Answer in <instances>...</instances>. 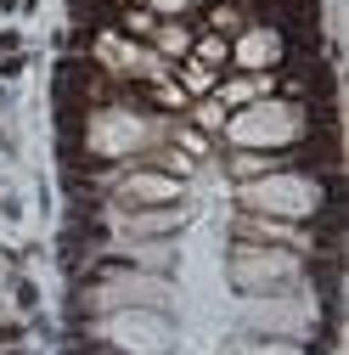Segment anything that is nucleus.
Wrapping results in <instances>:
<instances>
[{
	"mask_svg": "<svg viewBox=\"0 0 349 355\" xmlns=\"http://www.w3.org/2000/svg\"><path fill=\"white\" fill-rule=\"evenodd\" d=\"M163 130H169V119H158V113H147V107H129L124 91H118V102L91 107V113L73 119L68 164H73V169H79V164H136L147 147L163 141Z\"/></svg>",
	"mask_w": 349,
	"mask_h": 355,
	"instance_id": "1",
	"label": "nucleus"
},
{
	"mask_svg": "<svg viewBox=\"0 0 349 355\" xmlns=\"http://www.w3.org/2000/svg\"><path fill=\"white\" fill-rule=\"evenodd\" d=\"M107 310H174V282L118 259H91L73 277V316H107Z\"/></svg>",
	"mask_w": 349,
	"mask_h": 355,
	"instance_id": "2",
	"label": "nucleus"
},
{
	"mask_svg": "<svg viewBox=\"0 0 349 355\" xmlns=\"http://www.w3.org/2000/svg\"><path fill=\"white\" fill-rule=\"evenodd\" d=\"M231 209L248 214H276V220H321L338 209V187L316 181L304 169H276V175H259V181H237L231 187Z\"/></svg>",
	"mask_w": 349,
	"mask_h": 355,
	"instance_id": "3",
	"label": "nucleus"
},
{
	"mask_svg": "<svg viewBox=\"0 0 349 355\" xmlns=\"http://www.w3.org/2000/svg\"><path fill=\"white\" fill-rule=\"evenodd\" d=\"M316 136L310 124V102H282V96H265L253 107H237L220 130L226 147H242V153H293Z\"/></svg>",
	"mask_w": 349,
	"mask_h": 355,
	"instance_id": "4",
	"label": "nucleus"
},
{
	"mask_svg": "<svg viewBox=\"0 0 349 355\" xmlns=\"http://www.w3.org/2000/svg\"><path fill=\"white\" fill-rule=\"evenodd\" d=\"M73 226L107 237V243H141V237H181L192 226V203H163V209H129V203H73Z\"/></svg>",
	"mask_w": 349,
	"mask_h": 355,
	"instance_id": "5",
	"label": "nucleus"
},
{
	"mask_svg": "<svg viewBox=\"0 0 349 355\" xmlns=\"http://www.w3.org/2000/svg\"><path fill=\"white\" fill-rule=\"evenodd\" d=\"M73 338L102 344L113 355H169L174 322H169V310H107V316H79Z\"/></svg>",
	"mask_w": 349,
	"mask_h": 355,
	"instance_id": "6",
	"label": "nucleus"
},
{
	"mask_svg": "<svg viewBox=\"0 0 349 355\" xmlns=\"http://www.w3.org/2000/svg\"><path fill=\"white\" fill-rule=\"evenodd\" d=\"M310 271V259L293 254V248H276V243H231L226 237V282L242 293V299H259V293H293Z\"/></svg>",
	"mask_w": 349,
	"mask_h": 355,
	"instance_id": "7",
	"label": "nucleus"
},
{
	"mask_svg": "<svg viewBox=\"0 0 349 355\" xmlns=\"http://www.w3.org/2000/svg\"><path fill=\"white\" fill-rule=\"evenodd\" d=\"M293 40L282 23H248L242 34H231V68L237 73H282L293 62Z\"/></svg>",
	"mask_w": 349,
	"mask_h": 355,
	"instance_id": "8",
	"label": "nucleus"
},
{
	"mask_svg": "<svg viewBox=\"0 0 349 355\" xmlns=\"http://www.w3.org/2000/svg\"><path fill=\"white\" fill-rule=\"evenodd\" d=\"M79 57L91 62V68H102L107 79H141V68H147V46H136V40H124L113 23H102V28H91L84 34V46H79Z\"/></svg>",
	"mask_w": 349,
	"mask_h": 355,
	"instance_id": "9",
	"label": "nucleus"
},
{
	"mask_svg": "<svg viewBox=\"0 0 349 355\" xmlns=\"http://www.w3.org/2000/svg\"><path fill=\"white\" fill-rule=\"evenodd\" d=\"M265 96H276V73H220V85H214V102H220L226 113H237V107H253V102H265Z\"/></svg>",
	"mask_w": 349,
	"mask_h": 355,
	"instance_id": "10",
	"label": "nucleus"
},
{
	"mask_svg": "<svg viewBox=\"0 0 349 355\" xmlns=\"http://www.w3.org/2000/svg\"><path fill=\"white\" fill-rule=\"evenodd\" d=\"M276 169H293V153H242V147H226L231 187L237 181H259V175H276Z\"/></svg>",
	"mask_w": 349,
	"mask_h": 355,
	"instance_id": "11",
	"label": "nucleus"
},
{
	"mask_svg": "<svg viewBox=\"0 0 349 355\" xmlns=\"http://www.w3.org/2000/svg\"><path fill=\"white\" fill-rule=\"evenodd\" d=\"M192 40H197V23H158L147 51H158L163 62H186L192 57Z\"/></svg>",
	"mask_w": 349,
	"mask_h": 355,
	"instance_id": "12",
	"label": "nucleus"
},
{
	"mask_svg": "<svg viewBox=\"0 0 349 355\" xmlns=\"http://www.w3.org/2000/svg\"><path fill=\"white\" fill-rule=\"evenodd\" d=\"M197 28L226 34V40H231V34H242V28H248V12L237 6V0H208V6L197 12Z\"/></svg>",
	"mask_w": 349,
	"mask_h": 355,
	"instance_id": "13",
	"label": "nucleus"
},
{
	"mask_svg": "<svg viewBox=\"0 0 349 355\" xmlns=\"http://www.w3.org/2000/svg\"><path fill=\"white\" fill-rule=\"evenodd\" d=\"M220 355H316L310 344H293V338H259V333H242L231 338Z\"/></svg>",
	"mask_w": 349,
	"mask_h": 355,
	"instance_id": "14",
	"label": "nucleus"
},
{
	"mask_svg": "<svg viewBox=\"0 0 349 355\" xmlns=\"http://www.w3.org/2000/svg\"><path fill=\"white\" fill-rule=\"evenodd\" d=\"M163 141H169V147H181V153H186V158H197V164H208V158H214V136H203V130H192L186 119H169Z\"/></svg>",
	"mask_w": 349,
	"mask_h": 355,
	"instance_id": "15",
	"label": "nucleus"
},
{
	"mask_svg": "<svg viewBox=\"0 0 349 355\" xmlns=\"http://www.w3.org/2000/svg\"><path fill=\"white\" fill-rule=\"evenodd\" d=\"M192 62H203V68H214V73H231V40L197 28V40H192Z\"/></svg>",
	"mask_w": 349,
	"mask_h": 355,
	"instance_id": "16",
	"label": "nucleus"
},
{
	"mask_svg": "<svg viewBox=\"0 0 349 355\" xmlns=\"http://www.w3.org/2000/svg\"><path fill=\"white\" fill-rule=\"evenodd\" d=\"M174 85H181V91L197 102V96H214V85H220V73H214V68H203V62H174Z\"/></svg>",
	"mask_w": 349,
	"mask_h": 355,
	"instance_id": "17",
	"label": "nucleus"
},
{
	"mask_svg": "<svg viewBox=\"0 0 349 355\" xmlns=\"http://www.w3.org/2000/svg\"><path fill=\"white\" fill-rule=\"evenodd\" d=\"M181 119H186L192 130H203V136H220L231 113H226L220 102H214V96H197V102H186V113H181Z\"/></svg>",
	"mask_w": 349,
	"mask_h": 355,
	"instance_id": "18",
	"label": "nucleus"
},
{
	"mask_svg": "<svg viewBox=\"0 0 349 355\" xmlns=\"http://www.w3.org/2000/svg\"><path fill=\"white\" fill-rule=\"evenodd\" d=\"M141 6L158 17V23H197V12L208 0H141Z\"/></svg>",
	"mask_w": 349,
	"mask_h": 355,
	"instance_id": "19",
	"label": "nucleus"
},
{
	"mask_svg": "<svg viewBox=\"0 0 349 355\" xmlns=\"http://www.w3.org/2000/svg\"><path fill=\"white\" fill-rule=\"evenodd\" d=\"M0 51H28V46H23L17 28H0Z\"/></svg>",
	"mask_w": 349,
	"mask_h": 355,
	"instance_id": "20",
	"label": "nucleus"
},
{
	"mask_svg": "<svg viewBox=\"0 0 349 355\" xmlns=\"http://www.w3.org/2000/svg\"><path fill=\"white\" fill-rule=\"evenodd\" d=\"M6 102H12V91H6V79H0V107H6Z\"/></svg>",
	"mask_w": 349,
	"mask_h": 355,
	"instance_id": "21",
	"label": "nucleus"
},
{
	"mask_svg": "<svg viewBox=\"0 0 349 355\" xmlns=\"http://www.w3.org/2000/svg\"><path fill=\"white\" fill-rule=\"evenodd\" d=\"M107 6H141V0H107Z\"/></svg>",
	"mask_w": 349,
	"mask_h": 355,
	"instance_id": "22",
	"label": "nucleus"
},
{
	"mask_svg": "<svg viewBox=\"0 0 349 355\" xmlns=\"http://www.w3.org/2000/svg\"><path fill=\"white\" fill-rule=\"evenodd\" d=\"M0 232H6V220H0Z\"/></svg>",
	"mask_w": 349,
	"mask_h": 355,
	"instance_id": "23",
	"label": "nucleus"
}]
</instances>
